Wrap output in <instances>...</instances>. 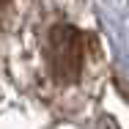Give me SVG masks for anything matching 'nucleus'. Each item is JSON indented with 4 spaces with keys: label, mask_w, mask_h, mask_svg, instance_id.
Here are the masks:
<instances>
[{
    "label": "nucleus",
    "mask_w": 129,
    "mask_h": 129,
    "mask_svg": "<svg viewBox=\"0 0 129 129\" xmlns=\"http://www.w3.org/2000/svg\"><path fill=\"white\" fill-rule=\"evenodd\" d=\"M47 58H50L52 74L63 82L77 80L80 69H82V44H80V33L74 27H52L50 33V47H47Z\"/></svg>",
    "instance_id": "1"
}]
</instances>
